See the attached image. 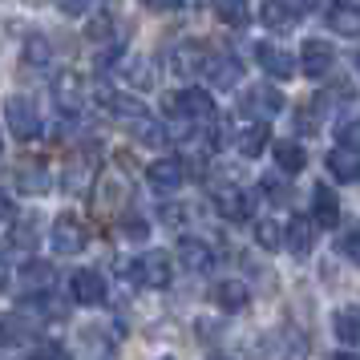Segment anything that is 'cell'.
<instances>
[{
    "instance_id": "1",
    "label": "cell",
    "mask_w": 360,
    "mask_h": 360,
    "mask_svg": "<svg viewBox=\"0 0 360 360\" xmlns=\"http://www.w3.org/2000/svg\"><path fill=\"white\" fill-rule=\"evenodd\" d=\"M4 122H8V134L20 138V142H29L41 134V114H37V105L29 98H8L4 105Z\"/></svg>"
},
{
    "instance_id": "2",
    "label": "cell",
    "mask_w": 360,
    "mask_h": 360,
    "mask_svg": "<svg viewBox=\"0 0 360 360\" xmlns=\"http://www.w3.org/2000/svg\"><path fill=\"white\" fill-rule=\"evenodd\" d=\"M166 114L174 117H186V122H211L214 117V105L202 89H182L174 98H166Z\"/></svg>"
},
{
    "instance_id": "3",
    "label": "cell",
    "mask_w": 360,
    "mask_h": 360,
    "mask_svg": "<svg viewBox=\"0 0 360 360\" xmlns=\"http://www.w3.org/2000/svg\"><path fill=\"white\" fill-rule=\"evenodd\" d=\"M53 251L57 255H77V251H85V243H89V231H85L82 219H73V214H61L57 223H53Z\"/></svg>"
},
{
    "instance_id": "4",
    "label": "cell",
    "mask_w": 360,
    "mask_h": 360,
    "mask_svg": "<svg viewBox=\"0 0 360 360\" xmlns=\"http://www.w3.org/2000/svg\"><path fill=\"white\" fill-rule=\"evenodd\" d=\"M324 25L336 37H360V0H332L324 13Z\"/></svg>"
},
{
    "instance_id": "5",
    "label": "cell",
    "mask_w": 360,
    "mask_h": 360,
    "mask_svg": "<svg viewBox=\"0 0 360 360\" xmlns=\"http://www.w3.org/2000/svg\"><path fill=\"white\" fill-rule=\"evenodd\" d=\"M239 110L251 117H276L283 110V94L271 89V85H251L243 94V101H239Z\"/></svg>"
},
{
    "instance_id": "6",
    "label": "cell",
    "mask_w": 360,
    "mask_h": 360,
    "mask_svg": "<svg viewBox=\"0 0 360 360\" xmlns=\"http://www.w3.org/2000/svg\"><path fill=\"white\" fill-rule=\"evenodd\" d=\"M170 276H174V267H170V255H162V251H150L146 259L134 263V279L146 288H166Z\"/></svg>"
},
{
    "instance_id": "7",
    "label": "cell",
    "mask_w": 360,
    "mask_h": 360,
    "mask_svg": "<svg viewBox=\"0 0 360 360\" xmlns=\"http://www.w3.org/2000/svg\"><path fill=\"white\" fill-rule=\"evenodd\" d=\"M332 65H336V53H332L328 41H308V45H304V53H300V69H304L308 77H328Z\"/></svg>"
},
{
    "instance_id": "8",
    "label": "cell",
    "mask_w": 360,
    "mask_h": 360,
    "mask_svg": "<svg viewBox=\"0 0 360 360\" xmlns=\"http://www.w3.org/2000/svg\"><path fill=\"white\" fill-rule=\"evenodd\" d=\"M182 179H186V170H182L179 158H158V162L146 170V182L158 191V195H170V191H179Z\"/></svg>"
},
{
    "instance_id": "9",
    "label": "cell",
    "mask_w": 360,
    "mask_h": 360,
    "mask_svg": "<svg viewBox=\"0 0 360 360\" xmlns=\"http://www.w3.org/2000/svg\"><path fill=\"white\" fill-rule=\"evenodd\" d=\"M316 227H320V223H316V219H304V214H295L292 223H288V247H292V255L295 259H308L311 255V247H316Z\"/></svg>"
},
{
    "instance_id": "10",
    "label": "cell",
    "mask_w": 360,
    "mask_h": 360,
    "mask_svg": "<svg viewBox=\"0 0 360 360\" xmlns=\"http://www.w3.org/2000/svg\"><path fill=\"white\" fill-rule=\"evenodd\" d=\"M328 174L336 182H356L360 179V154L352 146H336L328 154Z\"/></svg>"
},
{
    "instance_id": "11",
    "label": "cell",
    "mask_w": 360,
    "mask_h": 360,
    "mask_svg": "<svg viewBox=\"0 0 360 360\" xmlns=\"http://www.w3.org/2000/svg\"><path fill=\"white\" fill-rule=\"evenodd\" d=\"M259 20L267 29H292L300 20V8L292 0H259Z\"/></svg>"
},
{
    "instance_id": "12",
    "label": "cell",
    "mask_w": 360,
    "mask_h": 360,
    "mask_svg": "<svg viewBox=\"0 0 360 360\" xmlns=\"http://www.w3.org/2000/svg\"><path fill=\"white\" fill-rule=\"evenodd\" d=\"M69 292H73V300H77V304H101V300H105V279H101L98 271H89V267H85V271H77V276H73Z\"/></svg>"
},
{
    "instance_id": "13",
    "label": "cell",
    "mask_w": 360,
    "mask_h": 360,
    "mask_svg": "<svg viewBox=\"0 0 360 360\" xmlns=\"http://www.w3.org/2000/svg\"><path fill=\"white\" fill-rule=\"evenodd\" d=\"M202 73H207L211 85H219V89H231V85H239V77H243V69H239L235 57H207V61H202Z\"/></svg>"
},
{
    "instance_id": "14",
    "label": "cell",
    "mask_w": 360,
    "mask_h": 360,
    "mask_svg": "<svg viewBox=\"0 0 360 360\" xmlns=\"http://www.w3.org/2000/svg\"><path fill=\"white\" fill-rule=\"evenodd\" d=\"M311 219L324 231H332L340 223V198L332 195V191H324V186H316V195H311Z\"/></svg>"
},
{
    "instance_id": "15",
    "label": "cell",
    "mask_w": 360,
    "mask_h": 360,
    "mask_svg": "<svg viewBox=\"0 0 360 360\" xmlns=\"http://www.w3.org/2000/svg\"><path fill=\"white\" fill-rule=\"evenodd\" d=\"M255 57H259V69H267L271 77H292L295 69H300L292 61V53L276 49V45H259V49H255Z\"/></svg>"
},
{
    "instance_id": "16",
    "label": "cell",
    "mask_w": 360,
    "mask_h": 360,
    "mask_svg": "<svg viewBox=\"0 0 360 360\" xmlns=\"http://www.w3.org/2000/svg\"><path fill=\"white\" fill-rule=\"evenodd\" d=\"M179 259H182V267L186 271H211V263H214V255H211V247L202 243V239H182L179 243Z\"/></svg>"
},
{
    "instance_id": "17",
    "label": "cell",
    "mask_w": 360,
    "mask_h": 360,
    "mask_svg": "<svg viewBox=\"0 0 360 360\" xmlns=\"http://www.w3.org/2000/svg\"><path fill=\"white\" fill-rule=\"evenodd\" d=\"M82 89H85L82 77H77V73H65V77H57V82H53V98H57L61 110H77V105L85 101Z\"/></svg>"
},
{
    "instance_id": "18",
    "label": "cell",
    "mask_w": 360,
    "mask_h": 360,
    "mask_svg": "<svg viewBox=\"0 0 360 360\" xmlns=\"http://www.w3.org/2000/svg\"><path fill=\"white\" fill-rule=\"evenodd\" d=\"M49 170H45V166L41 162H20L17 166V186L20 191H25V195H45V191H49Z\"/></svg>"
},
{
    "instance_id": "19",
    "label": "cell",
    "mask_w": 360,
    "mask_h": 360,
    "mask_svg": "<svg viewBox=\"0 0 360 360\" xmlns=\"http://www.w3.org/2000/svg\"><path fill=\"white\" fill-rule=\"evenodd\" d=\"M332 328L348 348H360V308H340L332 316Z\"/></svg>"
},
{
    "instance_id": "20",
    "label": "cell",
    "mask_w": 360,
    "mask_h": 360,
    "mask_svg": "<svg viewBox=\"0 0 360 360\" xmlns=\"http://www.w3.org/2000/svg\"><path fill=\"white\" fill-rule=\"evenodd\" d=\"M276 166L283 174H300L308 166V154H304L300 142H276Z\"/></svg>"
},
{
    "instance_id": "21",
    "label": "cell",
    "mask_w": 360,
    "mask_h": 360,
    "mask_svg": "<svg viewBox=\"0 0 360 360\" xmlns=\"http://www.w3.org/2000/svg\"><path fill=\"white\" fill-rule=\"evenodd\" d=\"M247 300H251L247 288H243V283H235V279H227V283H219V288H214V304H219L223 311H243Z\"/></svg>"
},
{
    "instance_id": "22",
    "label": "cell",
    "mask_w": 360,
    "mask_h": 360,
    "mask_svg": "<svg viewBox=\"0 0 360 360\" xmlns=\"http://www.w3.org/2000/svg\"><path fill=\"white\" fill-rule=\"evenodd\" d=\"M235 146H239V154H243V158H259L263 150H267V126H247L243 134H239V138H235Z\"/></svg>"
},
{
    "instance_id": "23",
    "label": "cell",
    "mask_w": 360,
    "mask_h": 360,
    "mask_svg": "<svg viewBox=\"0 0 360 360\" xmlns=\"http://www.w3.org/2000/svg\"><path fill=\"white\" fill-rule=\"evenodd\" d=\"M214 207H219V214H227V219H247L251 214V198L231 186V191H223V195L214 198Z\"/></svg>"
},
{
    "instance_id": "24",
    "label": "cell",
    "mask_w": 360,
    "mask_h": 360,
    "mask_svg": "<svg viewBox=\"0 0 360 360\" xmlns=\"http://www.w3.org/2000/svg\"><path fill=\"white\" fill-rule=\"evenodd\" d=\"M214 13H219V20H223V25H231V29H243L247 20H251V4H247V0H219V4H214Z\"/></svg>"
},
{
    "instance_id": "25",
    "label": "cell",
    "mask_w": 360,
    "mask_h": 360,
    "mask_svg": "<svg viewBox=\"0 0 360 360\" xmlns=\"http://www.w3.org/2000/svg\"><path fill=\"white\" fill-rule=\"evenodd\" d=\"M207 57H198V49L195 45H174L170 49V69L174 73H195V65H202Z\"/></svg>"
},
{
    "instance_id": "26",
    "label": "cell",
    "mask_w": 360,
    "mask_h": 360,
    "mask_svg": "<svg viewBox=\"0 0 360 360\" xmlns=\"http://www.w3.org/2000/svg\"><path fill=\"white\" fill-rule=\"evenodd\" d=\"M320 110H324V98H311L308 105L295 110V126H300V134H316L320 130Z\"/></svg>"
},
{
    "instance_id": "27",
    "label": "cell",
    "mask_w": 360,
    "mask_h": 360,
    "mask_svg": "<svg viewBox=\"0 0 360 360\" xmlns=\"http://www.w3.org/2000/svg\"><path fill=\"white\" fill-rule=\"evenodd\" d=\"M255 243H259L263 251H279V247L288 243V235H279V227L271 219H259V223H255Z\"/></svg>"
},
{
    "instance_id": "28",
    "label": "cell",
    "mask_w": 360,
    "mask_h": 360,
    "mask_svg": "<svg viewBox=\"0 0 360 360\" xmlns=\"http://www.w3.org/2000/svg\"><path fill=\"white\" fill-rule=\"evenodd\" d=\"M134 130H138V142H142V146H162L166 142V130L158 126V122H150V117H138Z\"/></svg>"
},
{
    "instance_id": "29",
    "label": "cell",
    "mask_w": 360,
    "mask_h": 360,
    "mask_svg": "<svg viewBox=\"0 0 360 360\" xmlns=\"http://www.w3.org/2000/svg\"><path fill=\"white\" fill-rule=\"evenodd\" d=\"M49 41H45V37H33V41H29V45H25V61H29V65H49Z\"/></svg>"
},
{
    "instance_id": "30",
    "label": "cell",
    "mask_w": 360,
    "mask_h": 360,
    "mask_svg": "<svg viewBox=\"0 0 360 360\" xmlns=\"http://www.w3.org/2000/svg\"><path fill=\"white\" fill-rule=\"evenodd\" d=\"M146 235H150V227L142 219H126V223H122V239H126V243H146Z\"/></svg>"
},
{
    "instance_id": "31",
    "label": "cell",
    "mask_w": 360,
    "mask_h": 360,
    "mask_svg": "<svg viewBox=\"0 0 360 360\" xmlns=\"http://www.w3.org/2000/svg\"><path fill=\"white\" fill-rule=\"evenodd\" d=\"M340 251L352 263H360V227H352V231H344V235H340Z\"/></svg>"
},
{
    "instance_id": "32",
    "label": "cell",
    "mask_w": 360,
    "mask_h": 360,
    "mask_svg": "<svg viewBox=\"0 0 360 360\" xmlns=\"http://www.w3.org/2000/svg\"><path fill=\"white\" fill-rule=\"evenodd\" d=\"M340 146L360 150V117H356V122H344V126H340Z\"/></svg>"
},
{
    "instance_id": "33",
    "label": "cell",
    "mask_w": 360,
    "mask_h": 360,
    "mask_svg": "<svg viewBox=\"0 0 360 360\" xmlns=\"http://www.w3.org/2000/svg\"><path fill=\"white\" fill-rule=\"evenodd\" d=\"M25 279H29V283H33V279H37V283H49V279H53V267H45V263H29V267H25Z\"/></svg>"
},
{
    "instance_id": "34",
    "label": "cell",
    "mask_w": 360,
    "mask_h": 360,
    "mask_svg": "<svg viewBox=\"0 0 360 360\" xmlns=\"http://www.w3.org/2000/svg\"><path fill=\"white\" fill-rule=\"evenodd\" d=\"M89 4H94V0H61V13H69V17H82Z\"/></svg>"
},
{
    "instance_id": "35",
    "label": "cell",
    "mask_w": 360,
    "mask_h": 360,
    "mask_svg": "<svg viewBox=\"0 0 360 360\" xmlns=\"http://www.w3.org/2000/svg\"><path fill=\"white\" fill-rule=\"evenodd\" d=\"M146 8H154V13H174V8H182V0H142Z\"/></svg>"
},
{
    "instance_id": "36",
    "label": "cell",
    "mask_w": 360,
    "mask_h": 360,
    "mask_svg": "<svg viewBox=\"0 0 360 360\" xmlns=\"http://www.w3.org/2000/svg\"><path fill=\"white\" fill-rule=\"evenodd\" d=\"M328 360H356V352H336V356H328Z\"/></svg>"
},
{
    "instance_id": "37",
    "label": "cell",
    "mask_w": 360,
    "mask_h": 360,
    "mask_svg": "<svg viewBox=\"0 0 360 360\" xmlns=\"http://www.w3.org/2000/svg\"><path fill=\"white\" fill-rule=\"evenodd\" d=\"M356 69H360V53H356Z\"/></svg>"
},
{
    "instance_id": "38",
    "label": "cell",
    "mask_w": 360,
    "mask_h": 360,
    "mask_svg": "<svg viewBox=\"0 0 360 360\" xmlns=\"http://www.w3.org/2000/svg\"><path fill=\"white\" fill-rule=\"evenodd\" d=\"M162 360H174V356H162Z\"/></svg>"
},
{
    "instance_id": "39",
    "label": "cell",
    "mask_w": 360,
    "mask_h": 360,
    "mask_svg": "<svg viewBox=\"0 0 360 360\" xmlns=\"http://www.w3.org/2000/svg\"><path fill=\"white\" fill-rule=\"evenodd\" d=\"M219 360H223V356H219Z\"/></svg>"
}]
</instances>
